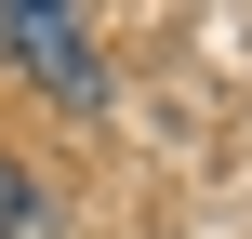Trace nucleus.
<instances>
[{
  "mask_svg": "<svg viewBox=\"0 0 252 239\" xmlns=\"http://www.w3.org/2000/svg\"><path fill=\"white\" fill-rule=\"evenodd\" d=\"M0 67L40 80L53 106H106V40H93L66 0H0Z\"/></svg>",
  "mask_w": 252,
  "mask_h": 239,
  "instance_id": "nucleus-1",
  "label": "nucleus"
},
{
  "mask_svg": "<svg viewBox=\"0 0 252 239\" xmlns=\"http://www.w3.org/2000/svg\"><path fill=\"white\" fill-rule=\"evenodd\" d=\"M0 239H53V200H40V173L0 146Z\"/></svg>",
  "mask_w": 252,
  "mask_h": 239,
  "instance_id": "nucleus-2",
  "label": "nucleus"
}]
</instances>
